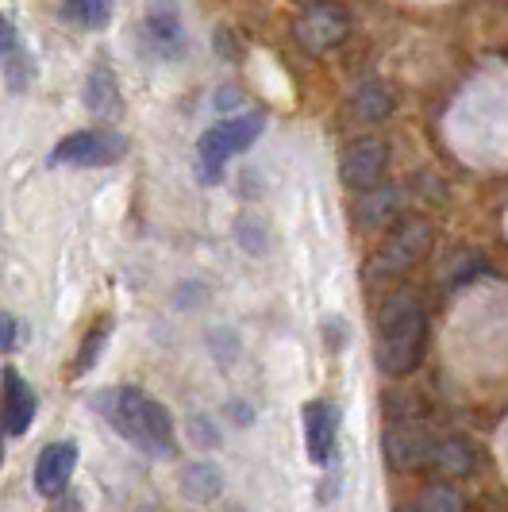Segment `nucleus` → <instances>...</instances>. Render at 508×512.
<instances>
[{
  "instance_id": "nucleus-1",
  "label": "nucleus",
  "mask_w": 508,
  "mask_h": 512,
  "mask_svg": "<svg viewBox=\"0 0 508 512\" xmlns=\"http://www.w3.org/2000/svg\"><path fill=\"white\" fill-rule=\"evenodd\" d=\"M428 347V312L416 289H397L378 312V339H374V359L385 374L401 378L412 374Z\"/></svg>"
},
{
  "instance_id": "nucleus-2",
  "label": "nucleus",
  "mask_w": 508,
  "mask_h": 512,
  "mask_svg": "<svg viewBox=\"0 0 508 512\" xmlns=\"http://www.w3.org/2000/svg\"><path fill=\"white\" fill-rule=\"evenodd\" d=\"M97 409H101L104 416H108V424H112L127 443H135L139 451H147V455H170V451H174V420H170V412L162 409L154 397H147L143 389H135V385L108 389Z\"/></svg>"
},
{
  "instance_id": "nucleus-3",
  "label": "nucleus",
  "mask_w": 508,
  "mask_h": 512,
  "mask_svg": "<svg viewBox=\"0 0 508 512\" xmlns=\"http://www.w3.org/2000/svg\"><path fill=\"white\" fill-rule=\"evenodd\" d=\"M262 128H266V116H262V112H239V116L220 120V124H212V128L204 131L201 143H197L201 166H204V174H208L204 181H220L224 162L235 158L239 151H247L254 139L262 135Z\"/></svg>"
},
{
  "instance_id": "nucleus-4",
  "label": "nucleus",
  "mask_w": 508,
  "mask_h": 512,
  "mask_svg": "<svg viewBox=\"0 0 508 512\" xmlns=\"http://www.w3.org/2000/svg\"><path fill=\"white\" fill-rule=\"evenodd\" d=\"M293 35H297V43H301L308 54H328L331 47H339V43L351 35V16H347L343 4L316 0V4H308L305 12L297 16Z\"/></svg>"
},
{
  "instance_id": "nucleus-5",
  "label": "nucleus",
  "mask_w": 508,
  "mask_h": 512,
  "mask_svg": "<svg viewBox=\"0 0 508 512\" xmlns=\"http://www.w3.org/2000/svg\"><path fill=\"white\" fill-rule=\"evenodd\" d=\"M127 154V139L116 131H74L51 151V166H112Z\"/></svg>"
},
{
  "instance_id": "nucleus-6",
  "label": "nucleus",
  "mask_w": 508,
  "mask_h": 512,
  "mask_svg": "<svg viewBox=\"0 0 508 512\" xmlns=\"http://www.w3.org/2000/svg\"><path fill=\"white\" fill-rule=\"evenodd\" d=\"M432 247V224L428 220H405L393 239H385L374 262H370V278H389V274H401L408 266H416L420 258L428 255Z\"/></svg>"
},
{
  "instance_id": "nucleus-7",
  "label": "nucleus",
  "mask_w": 508,
  "mask_h": 512,
  "mask_svg": "<svg viewBox=\"0 0 508 512\" xmlns=\"http://www.w3.org/2000/svg\"><path fill=\"white\" fill-rule=\"evenodd\" d=\"M385 166H389V147L381 139H358L343 154L339 174H343V181L351 189H374L381 181V174H385Z\"/></svg>"
},
{
  "instance_id": "nucleus-8",
  "label": "nucleus",
  "mask_w": 508,
  "mask_h": 512,
  "mask_svg": "<svg viewBox=\"0 0 508 512\" xmlns=\"http://www.w3.org/2000/svg\"><path fill=\"white\" fill-rule=\"evenodd\" d=\"M301 424H305V447H308V459L312 462H324L331 459L335 451V436H339V416L331 409L328 401H308L301 409Z\"/></svg>"
},
{
  "instance_id": "nucleus-9",
  "label": "nucleus",
  "mask_w": 508,
  "mask_h": 512,
  "mask_svg": "<svg viewBox=\"0 0 508 512\" xmlns=\"http://www.w3.org/2000/svg\"><path fill=\"white\" fill-rule=\"evenodd\" d=\"M74 466H77V443L62 439V443L43 447V455H39V462H35V489H39L43 497L62 493V489L70 486Z\"/></svg>"
},
{
  "instance_id": "nucleus-10",
  "label": "nucleus",
  "mask_w": 508,
  "mask_h": 512,
  "mask_svg": "<svg viewBox=\"0 0 508 512\" xmlns=\"http://www.w3.org/2000/svg\"><path fill=\"white\" fill-rule=\"evenodd\" d=\"M0 420L12 436H24L35 420V393L31 385L16 374V370H4V405H0Z\"/></svg>"
},
{
  "instance_id": "nucleus-11",
  "label": "nucleus",
  "mask_w": 508,
  "mask_h": 512,
  "mask_svg": "<svg viewBox=\"0 0 508 512\" xmlns=\"http://www.w3.org/2000/svg\"><path fill=\"white\" fill-rule=\"evenodd\" d=\"M432 451L435 443L428 432H420V428H393L389 436H385V455L389 462L397 466V470H412V466H424V462H432Z\"/></svg>"
},
{
  "instance_id": "nucleus-12",
  "label": "nucleus",
  "mask_w": 508,
  "mask_h": 512,
  "mask_svg": "<svg viewBox=\"0 0 508 512\" xmlns=\"http://www.w3.org/2000/svg\"><path fill=\"white\" fill-rule=\"evenodd\" d=\"M432 466L447 478H466V474L478 470V451H474V443H466L458 436L439 439L432 451Z\"/></svg>"
},
{
  "instance_id": "nucleus-13",
  "label": "nucleus",
  "mask_w": 508,
  "mask_h": 512,
  "mask_svg": "<svg viewBox=\"0 0 508 512\" xmlns=\"http://www.w3.org/2000/svg\"><path fill=\"white\" fill-rule=\"evenodd\" d=\"M220 489H224V474L212 462H193L181 470V493L189 501H216Z\"/></svg>"
},
{
  "instance_id": "nucleus-14",
  "label": "nucleus",
  "mask_w": 508,
  "mask_h": 512,
  "mask_svg": "<svg viewBox=\"0 0 508 512\" xmlns=\"http://www.w3.org/2000/svg\"><path fill=\"white\" fill-rule=\"evenodd\" d=\"M147 39L154 51H162L166 58H174L181 51V24L174 8H151L147 12Z\"/></svg>"
},
{
  "instance_id": "nucleus-15",
  "label": "nucleus",
  "mask_w": 508,
  "mask_h": 512,
  "mask_svg": "<svg viewBox=\"0 0 508 512\" xmlns=\"http://www.w3.org/2000/svg\"><path fill=\"white\" fill-rule=\"evenodd\" d=\"M66 16L81 27L101 31L112 20V0H66Z\"/></svg>"
},
{
  "instance_id": "nucleus-16",
  "label": "nucleus",
  "mask_w": 508,
  "mask_h": 512,
  "mask_svg": "<svg viewBox=\"0 0 508 512\" xmlns=\"http://www.w3.org/2000/svg\"><path fill=\"white\" fill-rule=\"evenodd\" d=\"M85 104H89L93 112H101V116H112V112H116V104H120V93H116V85H112V74H108V70H97V74L89 77Z\"/></svg>"
},
{
  "instance_id": "nucleus-17",
  "label": "nucleus",
  "mask_w": 508,
  "mask_h": 512,
  "mask_svg": "<svg viewBox=\"0 0 508 512\" xmlns=\"http://www.w3.org/2000/svg\"><path fill=\"white\" fill-rule=\"evenodd\" d=\"M416 512H466V497L451 486H428L416 497Z\"/></svg>"
},
{
  "instance_id": "nucleus-18",
  "label": "nucleus",
  "mask_w": 508,
  "mask_h": 512,
  "mask_svg": "<svg viewBox=\"0 0 508 512\" xmlns=\"http://www.w3.org/2000/svg\"><path fill=\"white\" fill-rule=\"evenodd\" d=\"M351 112H355L358 120H385L393 112V97L381 85H366L355 97V104H351Z\"/></svg>"
},
{
  "instance_id": "nucleus-19",
  "label": "nucleus",
  "mask_w": 508,
  "mask_h": 512,
  "mask_svg": "<svg viewBox=\"0 0 508 512\" xmlns=\"http://www.w3.org/2000/svg\"><path fill=\"white\" fill-rule=\"evenodd\" d=\"M397 216V189H374V193H366V201H362V224L366 228H378L385 220H393Z\"/></svg>"
},
{
  "instance_id": "nucleus-20",
  "label": "nucleus",
  "mask_w": 508,
  "mask_h": 512,
  "mask_svg": "<svg viewBox=\"0 0 508 512\" xmlns=\"http://www.w3.org/2000/svg\"><path fill=\"white\" fill-rule=\"evenodd\" d=\"M12 54H20V47H16V27L0 16V62H8Z\"/></svg>"
},
{
  "instance_id": "nucleus-21",
  "label": "nucleus",
  "mask_w": 508,
  "mask_h": 512,
  "mask_svg": "<svg viewBox=\"0 0 508 512\" xmlns=\"http://www.w3.org/2000/svg\"><path fill=\"white\" fill-rule=\"evenodd\" d=\"M16 347V320L8 312H0V355Z\"/></svg>"
},
{
  "instance_id": "nucleus-22",
  "label": "nucleus",
  "mask_w": 508,
  "mask_h": 512,
  "mask_svg": "<svg viewBox=\"0 0 508 512\" xmlns=\"http://www.w3.org/2000/svg\"><path fill=\"white\" fill-rule=\"evenodd\" d=\"M0 424H4V420H0Z\"/></svg>"
}]
</instances>
